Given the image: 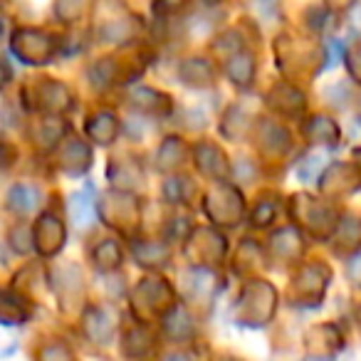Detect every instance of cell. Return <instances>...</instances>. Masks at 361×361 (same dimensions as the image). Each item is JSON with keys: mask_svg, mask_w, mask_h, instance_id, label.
<instances>
[{"mask_svg": "<svg viewBox=\"0 0 361 361\" xmlns=\"http://www.w3.org/2000/svg\"><path fill=\"white\" fill-rule=\"evenodd\" d=\"M16 52L25 62H47L52 55V40L40 30H18Z\"/></svg>", "mask_w": 361, "mask_h": 361, "instance_id": "6da1fadb", "label": "cell"}, {"mask_svg": "<svg viewBox=\"0 0 361 361\" xmlns=\"http://www.w3.org/2000/svg\"><path fill=\"white\" fill-rule=\"evenodd\" d=\"M65 243V231L52 216H42L37 223V247H40L45 255H55L57 250Z\"/></svg>", "mask_w": 361, "mask_h": 361, "instance_id": "7a4b0ae2", "label": "cell"}, {"mask_svg": "<svg viewBox=\"0 0 361 361\" xmlns=\"http://www.w3.org/2000/svg\"><path fill=\"white\" fill-rule=\"evenodd\" d=\"M70 216L77 228H90L94 221V201L90 193H75L70 198Z\"/></svg>", "mask_w": 361, "mask_h": 361, "instance_id": "3957f363", "label": "cell"}, {"mask_svg": "<svg viewBox=\"0 0 361 361\" xmlns=\"http://www.w3.org/2000/svg\"><path fill=\"white\" fill-rule=\"evenodd\" d=\"M8 206L16 213H30L37 206V191L27 183H16L8 191Z\"/></svg>", "mask_w": 361, "mask_h": 361, "instance_id": "277c9868", "label": "cell"}, {"mask_svg": "<svg viewBox=\"0 0 361 361\" xmlns=\"http://www.w3.org/2000/svg\"><path fill=\"white\" fill-rule=\"evenodd\" d=\"M85 331L94 341H109L111 339V319L102 310H90L85 317Z\"/></svg>", "mask_w": 361, "mask_h": 361, "instance_id": "5b68a950", "label": "cell"}, {"mask_svg": "<svg viewBox=\"0 0 361 361\" xmlns=\"http://www.w3.org/2000/svg\"><path fill=\"white\" fill-rule=\"evenodd\" d=\"M87 134L94 141H99V144H109L116 136V119L111 114H106V111L94 114L90 119V124H87Z\"/></svg>", "mask_w": 361, "mask_h": 361, "instance_id": "8992f818", "label": "cell"}, {"mask_svg": "<svg viewBox=\"0 0 361 361\" xmlns=\"http://www.w3.org/2000/svg\"><path fill=\"white\" fill-rule=\"evenodd\" d=\"M305 131L312 141H324V144H336V141H339V129H336L334 121L326 119V116H314V119H310Z\"/></svg>", "mask_w": 361, "mask_h": 361, "instance_id": "52a82bcc", "label": "cell"}, {"mask_svg": "<svg viewBox=\"0 0 361 361\" xmlns=\"http://www.w3.org/2000/svg\"><path fill=\"white\" fill-rule=\"evenodd\" d=\"M228 75L238 87H250L252 75H255V62L250 55H235L228 65Z\"/></svg>", "mask_w": 361, "mask_h": 361, "instance_id": "ba28073f", "label": "cell"}, {"mask_svg": "<svg viewBox=\"0 0 361 361\" xmlns=\"http://www.w3.org/2000/svg\"><path fill=\"white\" fill-rule=\"evenodd\" d=\"M198 169L206 171L208 176H226V161H223V154L213 146H201L198 149Z\"/></svg>", "mask_w": 361, "mask_h": 361, "instance_id": "9c48e42d", "label": "cell"}, {"mask_svg": "<svg viewBox=\"0 0 361 361\" xmlns=\"http://www.w3.org/2000/svg\"><path fill=\"white\" fill-rule=\"evenodd\" d=\"M166 331H169L173 339H188L191 331H193V324H191V319H188L186 312L178 310V307H173L171 314L166 317Z\"/></svg>", "mask_w": 361, "mask_h": 361, "instance_id": "30bf717a", "label": "cell"}, {"mask_svg": "<svg viewBox=\"0 0 361 361\" xmlns=\"http://www.w3.org/2000/svg\"><path fill=\"white\" fill-rule=\"evenodd\" d=\"M324 164H326V156L312 154V156H307V159L302 161L300 166H297V173H300L302 180H312V178H317V173H319Z\"/></svg>", "mask_w": 361, "mask_h": 361, "instance_id": "8fae6325", "label": "cell"}, {"mask_svg": "<svg viewBox=\"0 0 361 361\" xmlns=\"http://www.w3.org/2000/svg\"><path fill=\"white\" fill-rule=\"evenodd\" d=\"M94 255H97V265H102L104 270L116 267V265H119V260H121V252H119V247H116L114 243H104V245H99V250H97Z\"/></svg>", "mask_w": 361, "mask_h": 361, "instance_id": "7c38bea8", "label": "cell"}, {"mask_svg": "<svg viewBox=\"0 0 361 361\" xmlns=\"http://www.w3.org/2000/svg\"><path fill=\"white\" fill-rule=\"evenodd\" d=\"M272 206H267V203H262L260 208L255 211V223L257 226H270V221H272Z\"/></svg>", "mask_w": 361, "mask_h": 361, "instance_id": "4fadbf2b", "label": "cell"}, {"mask_svg": "<svg viewBox=\"0 0 361 361\" xmlns=\"http://www.w3.org/2000/svg\"><path fill=\"white\" fill-rule=\"evenodd\" d=\"M351 277H354V282L361 285V255H356L354 262H351Z\"/></svg>", "mask_w": 361, "mask_h": 361, "instance_id": "5bb4252c", "label": "cell"}, {"mask_svg": "<svg viewBox=\"0 0 361 361\" xmlns=\"http://www.w3.org/2000/svg\"><path fill=\"white\" fill-rule=\"evenodd\" d=\"M169 361H188V359H186V356H171Z\"/></svg>", "mask_w": 361, "mask_h": 361, "instance_id": "9a60e30c", "label": "cell"}, {"mask_svg": "<svg viewBox=\"0 0 361 361\" xmlns=\"http://www.w3.org/2000/svg\"><path fill=\"white\" fill-rule=\"evenodd\" d=\"M354 159H359V164H361V149H359V151H354Z\"/></svg>", "mask_w": 361, "mask_h": 361, "instance_id": "2e32d148", "label": "cell"}, {"mask_svg": "<svg viewBox=\"0 0 361 361\" xmlns=\"http://www.w3.org/2000/svg\"><path fill=\"white\" fill-rule=\"evenodd\" d=\"M307 361H322V359H307Z\"/></svg>", "mask_w": 361, "mask_h": 361, "instance_id": "e0dca14e", "label": "cell"}]
</instances>
